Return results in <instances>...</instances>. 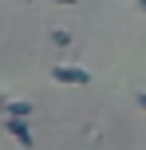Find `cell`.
Listing matches in <instances>:
<instances>
[{
  "label": "cell",
  "mask_w": 146,
  "mask_h": 150,
  "mask_svg": "<svg viewBox=\"0 0 146 150\" xmlns=\"http://www.w3.org/2000/svg\"><path fill=\"white\" fill-rule=\"evenodd\" d=\"M4 130H8V134H16V142H20V146H32V127H28V119L8 115V119H4Z\"/></svg>",
  "instance_id": "obj_2"
},
{
  "label": "cell",
  "mask_w": 146,
  "mask_h": 150,
  "mask_svg": "<svg viewBox=\"0 0 146 150\" xmlns=\"http://www.w3.org/2000/svg\"><path fill=\"white\" fill-rule=\"evenodd\" d=\"M51 44H59V47H67V44H71V36H67V32H59V28H55V32H51Z\"/></svg>",
  "instance_id": "obj_4"
},
{
  "label": "cell",
  "mask_w": 146,
  "mask_h": 150,
  "mask_svg": "<svg viewBox=\"0 0 146 150\" xmlns=\"http://www.w3.org/2000/svg\"><path fill=\"white\" fill-rule=\"evenodd\" d=\"M138 107H142V111H146V91H142V95H138Z\"/></svg>",
  "instance_id": "obj_5"
},
{
  "label": "cell",
  "mask_w": 146,
  "mask_h": 150,
  "mask_svg": "<svg viewBox=\"0 0 146 150\" xmlns=\"http://www.w3.org/2000/svg\"><path fill=\"white\" fill-rule=\"evenodd\" d=\"M138 8H142V12H146V0H138Z\"/></svg>",
  "instance_id": "obj_7"
},
{
  "label": "cell",
  "mask_w": 146,
  "mask_h": 150,
  "mask_svg": "<svg viewBox=\"0 0 146 150\" xmlns=\"http://www.w3.org/2000/svg\"><path fill=\"white\" fill-rule=\"evenodd\" d=\"M55 4H79V0H55Z\"/></svg>",
  "instance_id": "obj_6"
},
{
  "label": "cell",
  "mask_w": 146,
  "mask_h": 150,
  "mask_svg": "<svg viewBox=\"0 0 146 150\" xmlns=\"http://www.w3.org/2000/svg\"><path fill=\"white\" fill-rule=\"evenodd\" d=\"M0 107H4L8 115H20V119H28V115H32V103H0Z\"/></svg>",
  "instance_id": "obj_3"
},
{
  "label": "cell",
  "mask_w": 146,
  "mask_h": 150,
  "mask_svg": "<svg viewBox=\"0 0 146 150\" xmlns=\"http://www.w3.org/2000/svg\"><path fill=\"white\" fill-rule=\"evenodd\" d=\"M51 79L55 83H75V87H83V83H91V71H83V67H51Z\"/></svg>",
  "instance_id": "obj_1"
}]
</instances>
